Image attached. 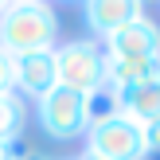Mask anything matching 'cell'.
<instances>
[{"mask_svg":"<svg viewBox=\"0 0 160 160\" xmlns=\"http://www.w3.org/2000/svg\"><path fill=\"white\" fill-rule=\"evenodd\" d=\"M59 20L47 4L39 0H12L0 4V47L8 55H28V51H55Z\"/></svg>","mask_w":160,"mask_h":160,"instance_id":"obj_1","label":"cell"},{"mask_svg":"<svg viewBox=\"0 0 160 160\" xmlns=\"http://www.w3.org/2000/svg\"><path fill=\"white\" fill-rule=\"evenodd\" d=\"M55 78L62 90L90 94L106 82V51L94 39H70L55 47Z\"/></svg>","mask_w":160,"mask_h":160,"instance_id":"obj_2","label":"cell"},{"mask_svg":"<svg viewBox=\"0 0 160 160\" xmlns=\"http://www.w3.org/2000/svg\"><path fill=\"white\" fill-rule=\"evenodd\" d=\"M94 160H148L145 152V129H141L133 117L117 113L102 125L86 129V152Z\"/></svg>","mask_w":160,"mask_h":160,"instance_id":"obj_3","label":"cell"},{"mask_svg":"<svg viewBox=\"0 0 160 160\" xmlns=\"http://www.w3.org/2000/svg\"><path fill=\"white\" fill-rule=\"evenodd\" d=\"M39 125L51 141H74L86 137V113H82V94L55 86L51 94L39 98Z\"/></svg>","mask_w":160,"mask_h":160,"instance_id":"obj_4","label":"cell"},{"mask_svg":"<svg viewBox=\"0 0 160 160\" xmlns=\"http://www.w3.org/2000/svg\"><path fill=\"white\" fill-rule=\"evenodd\" d=\"M59 86L55 78V51H28L12 59V90L20 98H43Z\"/></svg>","mask_w":160,"mask_h":160,"instance_id":"obj_5","label":"cell"},{"mask_svg":"<svg viewBox=\"0 0 160 160\" xmlns=\"http://www.w3.org/2000/svg\"><path fill=\"white\" fill-rule=\"evenodd\" d=\"M106 59H160V28L148 16H137L106 39Z\"/></svg>","mask_w":160,"mask_h":160,"instance_id":"obj_6","label":"cell"},{"mask_svg":"<svg viewBox=\"0 0 160 160\" xmlns=\"http://www.w3.org/2000/svg\"><path fill=\"white\" fill-rule=\"evenodd\" d=\"M137 16H145L141 0H86L82 4V20L98 39H109L117 28L133 23Z\"/></svg>","mask_w":160,"mask_h":160,"instance_id":"obj_7","label":"cell"},{"mask_svg":"<svg viewBox=\"0 0 160 160\" xmlns=\"http://www.w3.org/2000/svg\"><path fill=\"white\" fill-rule=\"evenodd\" d=\"M160 78V59H106V82L117 94Z\"/></svg>","mask_w":160,"mask_h":160,"instance_id":"obj_8","label":"cell"},{"mask_svg":"<svg viewBox=\"0 0 160 160\" xmlns=\"http://www.w3.org/2000/svg\"><path fill=\"white\" fill-rule=\"evenodd\" d=\"M121 113L133 117L137 125L156 121V117H160V78L137 86V90H125V94H121Z\"/></svg>","mask_w":160,"mask_h":160,"instance_id":"obj_9","label":"cell"},{"mask_svg":"<svg viewBox=\"0 0 160 160\" xmlns=\"http://www.w3.org/2000/svg\"><path fill=\"white\" fill-rule=\"evenodd\" d=\"M82 113H86V129H90V125L109 121V117H117V113H121V94H117L109 82H102L98 90L82 94Z\"/></svg>","mask_w":160,"mask_h":160,"instance_id":"obj_10","label":"cell"},{"mask_svg":"<svg viewBox=\"0 0 160 160\" xmlns=\"http://www.w3.org/2000/svg\"><path fill=\"white\" fill-rule=\"evenodd\" d=\"M23 121H28V106L20 94H0V145H12L23 137Z\"/></svg>","mask_w":160,"mask_h":160,"instance_id":"obj_11","label":"cell"},{"mask_svg":"<svg viewBox=\"0 0 160 160\" xmlns=\"http://www.w3.org/2000/svg\"><path fill=\"white\" fill-rule=\"evenodd\" d=\"M141 129H145V152L160 160V117H156V121H145Z\"/></svg>","mask_w":160,"mask_h":160,"instance_id":"obj_12","label":"cell"},{"mask_svg":"<svg viewBox=\"0 0 160 160\" xmlns=\"http://www.w3.org/2000/svg\"><path fill=\"white\" fill-rule=\"evenodd\" d=\"M0 94H12V55L0 47Z\"/></svg>","mask_w":160,"mask_h":160,"instance_id":"obj_13","label":"cell"},{"mask_svg":"<svg viewBox=\"0 0 160 160\" xmlns=\"http://www.w3.org/2000/svg\"><path fill=\"white\" fill-rule=\"evenodd\" d=\"M0 160H8V145H0Z\"/></svg>","mask_w":160,"mask_h":160,"instance_id":"obj_14","label":"cell"},{"mask_svg":"<svg viewBox=\"0 0 160 160\" xmlns=\"http://www.w3.org/2000/svg\"><path fill=\"white\" fill-rule=\"evenodd\" d=\"M78 160H94V156H78Z\"/></svg>","mask_w":160,"mask_h":160,"instance_id":"obj_15","label":"cell"}]
</instances>
